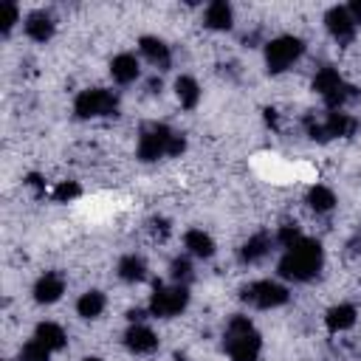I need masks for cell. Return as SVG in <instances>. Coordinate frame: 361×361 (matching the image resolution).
<instances>
[{
	"instance_id": "6da1fadb",
	"label": "cell",
	"mask_w": 361,
	"mask_h": 361,
	"mask_svg": "<svg viewBox=\"0 0 361 361\" xmlns=\"http://www.w3.org/2000/svg\"><path fill=\"white\" fill-rule=\"evenodd\" d=\"M324 265V248L319 240H310V237H302L293 248H288L276 265L279 276L282 279H290V282H310Z\"/></svg>"
},
{
	"instance_id": "7a4b0ae2",
	"label": "cell",
	"mask_w": 361,
	"mask_h": 361,
	"mask_svg": "<svg viewBox=\"0 0 361 361\" xmlns=\"http://www.w3.org/2000/svg\"><path fill=\"white\" fill-rule=\"evenodd\" d=\"M223 347H226L231 361H257L259 353H262V338H259L257 327L251 324V319L237 313L226 324Z\"/></svg>"
},
{
	"instance_id": "3957f363",
	"label": "cell",
	"mask_w": 361,
	"mask_h": 361,
	"mask_svg": "<svg viewBox=\"0 0 361 361\" xmlns=\"http://www.w3.org/2000/svg\"><path fill=\"white\" fill-rule=\"evenodd\" d=\"M73 113L79 118H104L118 113V96L107 87H87L73 99Z\"/></svg>"
},
{
	"instance_id": "277c9868",
	"label": "cell",
	"mask_w": 361,
	"mask_h": 361,
	"mask_svg": "<svg viewBox=\"0 0 361 361\" xmlns=\"http://www.w3.org/2000/svg\"><path fill=\"white\" fill-rule=\"evenodd\" d=\"M305 54V42L293 34H282V37H274L268 45H265V65H268V73H282L288 71L299 56Z\"/></svg>"
},
{
	"instance_id": "5b68a950",
	"label": "cell",
	"mask_w": 361,
	"mask_h": 361,
	"mask_svg": "<svg viewBox=\"0 0 361 361\" xmlns=\"http://www.w3.org/2000/svg\"><path fill=\"white\" fill-rule=\"evenodd\" d=\"M189 305V288L186 285H155L149 296V313L155 319H172L180 316Z\"/></svg>"
},
{
	"instance_id": "8992f818",
	"label": "cell",
	"mask_w": 361,
	"mask_h": 361,
	"mask_svg": "<svg viewBox=\"0 0 361 361\" xmlns=\"http://www.w3.org/2000/svg\"><path fill=\"white\" fill-rule=\"evenodd\" d=\"M240 299H243L245 305H251V307L271 310V307L285 305V302L290 299V293H288L285 285H279V282H274V279H257V282H251V285H245V288L240 290Z\"/></svg>"
},
{
	"instance_id": "52a82bcc",
	"label": "cell",
	"mask_w": 361,
	"mask_h": 361,
	"mask_svg": "<svg viewBox=\"0 0 361 361\" xmlns=\"http://www.w3.org/2000/svg\"><path fill=\"white\" fill-rule=\"evenodd\" d=\"M172 135H175V130H169L166 124H147L138 135V158L149 164V161L169 155Z\"/></svg>"
},
{
	"instance_id": "ba28073f",
	"label": "cell",
	"mask_w": 361,
	"mask_h": 361,
	"mask_svg": "<svg viewBox=\"0 0 361 361\" xmlns=\"http://www.w3.org/2000/svg\"><path fill=\"white\" fill-rule=\"evenodd\" d=\"M324 25H327L330 37H333V39H338L341 45L353 42L355 28H358V25L353 23V17H350L347 6H333V8H327V14H324Z\"/></svg>"
},
{
	"instance_id": "9c48e42d",
	"label": "cell",
	"mask_w": 361,
	"mask_h": 361,
	"mask_svg": "<svg viewBox=\"0 0 361 361\" xmlns=\"http://www.w3.org/2000/svg\"><path fill=\"white\" fill-rule=\"evenodd\" d=\"M62 293H65V276L59 271H45L34 282V302L39 305H54L62 299Z\"/></svg>"
},
{
	"instance_id": "30bf717a",
	"label": "cell",
	"mask_w": 361,
	"mask_h": 361,
	"mask_svg": "<svg viewBox=\"0 0 361 361\" xmlns=\"http://www.w3.org/2000/svg\"><path fill=\"white\" fill-rule=\"evenodd\" d=\"M124 344H127L130 353L144 355V353H155L158 350V336L147 324H130L127 333H124Z\"/></svg>"
},
{
	"instance_id": "8fae6325",
	"label": "cell",
	"mask_w": 361,
	"mask_h": 361,
	"mask_svg": "<svg viewBox=\"0 0 361 361\" xmlns=\"http://www.w3.org/2000/svg\"><path fill=\"white\" fill-rule=\"evenodd\" d=\"M23 28H25V34H28L34 42H48V39L54 37V31H56V23H54V17H51L48 11L37 8V11H31V14L25 17Z\"/></svg>"
},
{
	"instance_id": "7c38bea8",
	"label": "cell",
	"mask_w": 361,
	"mask_h": 361,
	"mask_svg": "<svg viewBox=\"0 0 361 361\" xmlns=\"http://www.w3.org/2000/svg\"><path fill=\"white\" fill-rule=\"evenodd\" d=\"M322 121H324V130L330 138H353L358 130V118L344 110H330Z\"/></svg>"
},
{
	"instance_id": "4fadbf2b",
	"label": "cell",
	"mask_w": 361,
	"mask_h": 361,
	"mask_svg": "<svg viewBox=\"0 0 361 361\" xmlns=\"http://www.w3.org/2000/svg\"><path fill=\"white\" fill-rule=\"evenodd\" d=\"M234 23V11L226 0H214L206 6V14H203V25L212 28V31H228Z\"/></svg>"
},
{
	"instance_id": "5bb4252c",
	"label": "cell",
	"mask_w": 361,
	"mask_h": 361,
	"mask_svg": "<svg viewBox=\"0 0 361 361\" xmlns=\"http://www.w3.org/2000/svg\"><path fill=\"white\" fill-rule=\"evenodd\" d=\"M138 51H141L152 65H158L161 71H166L169 62H172L169 45H166L164 39H158V37H141V39H138Z\"/></svg>"
},
{
	"instance_id": "9a60e30c",
	"label": "cell",
	"mask_w": 361,
	"mask_h": 361,
	"mask_svg": "<svg viewBox=\"0 0 361 361\" xmlns=\"http://www.w3.org/2000/svg\"><path fill=\"white\" fill-rule=\"evenodd\" d=\"M138 73H141V68H138V59L133 54H118V56L110 59V76H113V82L130 85V82L138 79Z\"/></svg>"
},
{
	"instance_id": "2e32d148",
	"label": "cell",
	"mask_w": 361,
	"mask_h": 361,
	"mask_svg": "<svg viewBox=\"0 0 361 361\" xmlns=\"http://www.w3.org/2000/svg\"><path fill=\"white\" fill-rule=\"evenodd\" d=\"M358 319V310L350 305V302H341V305H333L324 316V324L330 333H341V330H350Z\"/></svg>"
},
{
	"instance_id": "e0dca14e",
	"label": "cell",
	"mask_w": 361,
	"mask_h": 361,
	"mask_svg": "<svg viewBox=\"0 0 361 361\" xmlns=\"http://www.w3.org/2000/svg\"><path fill=\"white\" fill-rule=\"evenodd\" d=\"M268 254H271V237H268V234H254V237H248V240L243 243V248H240V262L254 265V262L265 259Z\"/></svg>"
},
{
	"instance_id": "ac0fdd59",
	"label": "cell",
	"mask_w": 361,
	"mask_h": 361,
	"mask_svg": "<svg viewBox=\"0 0 361 361\" xmlns=\"http://www.w3.org/2000/svg\"><path fill=\"white\" fill-rule=\"evenodd\" d=\"M34 338H37L39 344H45L51 353L65 350V344H68L65 330H62L59 324H54V322H39V324H37V330H34Z\"/></svg>"
},
{
	"instance_id": "d6986e66",
	"label": "cell",
	"mask_w": 361,
	"mask_h": 361,
	"mask_svg": "<svg viewBox=\"0 0 361 361\" xmlns=\"http://www.w3.org/2000/svg\"><path fill=\"white\" fill-rule=\"evenodd\" d=\"M183 245L189 248V254H195V257H200V259H209V257L214 254V240H212L203 228H189V231L183 234Z\"/></svg>"
},
{
	"instance_id": "ffe728a7",
	"label": "cell",
	"mask_w": 361,
	"mask_h": 361,
	"mask_svg": "<svg viewBox=\"0 0 361 361\" xmlns=\"http://www.w3.org/2000/svg\"><path fill=\"white\" fill-rule=\"evenodd\" d=\"M341 87H344V79H341V73H338L336 68H322V71L313 76V90H316L322 99L333 96V93L341 90Z\"/></svg>"
},
{
	"instance_id": "44dd1931",
	"label": "cell",
	"mask_w": 361,
	"mask_h": 361,
	"mask_svg": "<svg viewBox=\"0 0 361 361\" xmlns=\"http://www.w3.org/2000/svg\"><path fill=\"white\" fill-rule=\"evenodd\" d=\"M175 96H178L180 107L195 110L197 102H200V85H197L192 76H178V79H175Z\"/></svg>"
},
{
	"instance_id": "7402d4cb",
	"label": "cell",
	"mask_w": 361,
	"mask_h": 361,
	"mask_svg": "<svg viewBox=\"0 0 361 361\" xmlns=\"http://www.w3.org/2000/svg\"><path fill=\"white\" fill-rule=\"evenodd\" d=\"M118 276L124 282H141V279H147V262H144V257H138V254L121 257L118 259Z\"/></svg>"
},
{
	"instance_id": "603a6c76",
	"label": "cell",
	"mask_w": 361,
	"mask_h": 361,
	"mask_svg": "<svg viewBox=\"0 0 361 361\" xmlns=\"http://www.w3.org/2000/svg\"><path fill=\"white\" fill-rule=\"evenodd\" d=\"M307 206H310L316 214H327V212H333V206H336V195H333V189H327V186H322V183L310 186V192H307Z\"/></svg>"
},
{
	"instance_id": "cb8c5ba5",
	"label": "cell",
	"mask_w": 361,
	"mask_h": 361,
	"mask_svg": "<svg viewBox=\"0 0 361 361\" xmlns=\"http://www.w3.org/2000/svg\"><path fill=\"white\" fill-rule=\"evenodd\" d=\"M102 310H104V293H102V290H87V293H82L79 302H76V313H79L82 319H99Z\"/></svg>"
},
{
	"instance_id": "d4e9b609",
	"label": "cell",
	"mask_w": 361,
	"mask_h": 361,
	"mask_svg": "<svg viewBox=\"0 0 361 361\" xmlns=\"http://www.w3.org/2000/svg\"><path fill=\"white\" fill-rule=\"evenodd\" d=\"M169 276H172L175 285H186L192 279V262H189V257H175L172 265H169Z\"/></svg>"
},
{
	"instance_id": "484cf974",
	"label": "cell",
	"mask_w": 361,
	"mask_h": 361,
	"mask_svg": "<svg viewBox=\"0 0 361 361\" xmlns=\"http://www.w3.org/2000/svg\"><path fill=\"white\" fill-rule=\"evenodd\" d=\"M82 195V186L76 183V180H62V183H56L54 189H51V197L56 200V203H68V200H73V197H79Z\"/></svg>"
},
{
	"instance_id": "4316f807",
	"label": "cell",
	"mask_w": 361,
	"mask_h": 361,
	"mask_svg": "<svg viewBox=\"0 0 361 361\" xmlns=\"http://www.w3.org/2000/svg\"><path fill=\"white\" fill-rule=\"evenodd\" d=\"M14 23H20V8H17V3L6 0V3L0 6V31L8 34V31L14 28Z\"/></svg>"
},
{
	"instance_id": "83f0119b",
	"label": "cell",
	"mask_w": 361,
	"mask_h": 361,
	"mask_svg": "<svg viewBox=\"0 0 361 361\" xmlns=\"http://www.w3.org/2000/svg\"><path fill=\"white\" fill-rule=\"evenodd\" d=\"M48 355H51V350H48L45 344H39L37 338H31V341L20 350V361H48Z\"/></svg>"
},
{
	"instance_id": "f1b7e54d",
	"label": "cell",
	"mask_w": 361,
	"mask_h": 361,
	"mask_svg": "<svg viewBox=\"0 0 361 361\" xmlns=\"http://www.w3.org/2000/svg\"><path fill=\"white\" fill-rule=\"evenodd\" d=\"M274 240L288 251V248H293V245L302 240V231H299V226H296V223H288V226H282V228L276 231V237H274Z\"/></svg>"
},
{
	"instance_id": "f546056e",
	"label": "cell",
	"mask_w": 361,
	"mask_h": 361,
	"mask_svg": "<svg viewBox=\"0 0 361 361\" xmlns=\"http://www.w3.org/2000/svg\"><path fill=\"white\" fill-rule=\"evenodd\" d=\"M305 133H307V138H313V141H319V144L330 141V135H327V130H324V121H319L313 113L305 116Z\"/></svg>"
},
{
	"instance_id": "4dcf8cb0",
	"label": "cell",
	"mask_w": 361,
	"mask_h": 361,
	"mask_svg": "<svg viewBox=\"0 0 361 361\" xmlns=\"http://www.w3.org/2000/svg\"><path fill=\"white\" fill-rule=\"evenodd\" d=\"M183 149H186V138H183V133H175V135H172V144H169V158L180 155Z\"/></svg>"
},
{
	"instance_id": "1f68e13d",
	"label": "cell",
	"mask_w": 361,
	"mask_h": 361,
	"mask_svg": "<svg viewBox=\"0 0 361 361\" xmlns=\"http://www.w3.org/2000/svg\"><path fill=\"white\" fill-rule=\"evenodd\" d=\"M347 11H350L353 23H355V25H361V0H353V3L347 6Z\"/></svg>"
},
{
	"instance_id": "d6a6232c",
	"label": "cell",
	"mask_w": 361,
	"mask_h": 361,
	"mask_svg": "<svg viewBox=\"0 0 361 361\" xmlns=\"http://www.w3.org/2000/svg\"><path fill=\"white\" fill-rule=\"evenodd\" d=\"M152 231L161 234V237H166L169 234V223L166 220H152Z\"/></svg>"
},
{
	"instance_id": "836d02e7",
	"label": "cell",
	"mask_w": 361,
	"mask_h": 361,
	"mask_svg": "<svg viewBox=\"0 0 361 361\" xmlns=\"http://www.w3.org/2000/svg\"><path fill=\"white\" fill-rule=\"evenodd\" d=\"M127 319H130L133 324H141V322H144V310H141V307H133V310H127Z\"/></svg>"
},
{
	"instance_id": "e575fe53",
	"label": "cell",
	"mask_w": 361,
	"mask_h": 361,
	"mask_svg": "<svg viewBox=\"0 0 361 361\" xmlns=\"http://www.w3.org/2000/svg\"><path fill=\"white\" fill-rule=\"evenodd\" d=\"M28 186H34L37 192H45V183H42V178L39 175H28V180H25Z\"/></svg>"
},
{
	"instance_id": "d590c367",
	"label": "cell",
	"mask_w": 361,
	"mask_h": 361,
	"mask_svg": "<svg viewBox=\"0 0 361 361\" xmlns=\"http://www.w3.org/2000/svg\"><path fill=\"white\" fill-rule=\"evenodd\" d=\"M350 251H353V254H361V228L353 234V240H350Z\"/></svg>"
},
{
	"instance_id": "8d00e7d4",
	"label": "cell",
	"mask_w": 361,
	"mask_h": 361,
	"mask_svg": "<svg viewBox=\"0 0 361 361\" xmlns=\"http://www.w3.org/2000/svg\"><path fill=\"white\" fill-rule=\"evenodd\" d=\"M265 124H276V110H271V107H265Z\"/></svg>"
},
{
	"instance_id": "74e56055",
	"label": "cell",
	"mask_w": 361,
	"mask_h": 361,
	"mask_svg": "<svg viewBox=\"0 0 361 361\" xmlns=\"http://www.w3.org/2000/svg\"><path fill=\"white\" fill-rule=\"evenodd\" d=\"M82 361H102V358H96V355H87V358H82Z\"/></svg>"
}]
</instances>
